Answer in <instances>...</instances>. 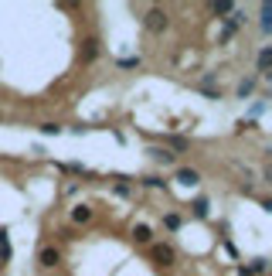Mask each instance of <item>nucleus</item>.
Segmentation results:
<instances>
[{"label":"nucleus","mask_w":272,"mask_h":276,"mask_svg":"<svg viewBox=\"0 0 272 276\" xmlns=\"http://www.w3.org/2000/svg\"><path fill=\"white\" fill-rule=\"evenodd\" d=\"M231 10H235V7H231L228 0H214V3H211V14H218V17H225V14H231Z\"/></svg>","instance_id":"obj_7"},{"label":"nucleus","mask_w":272,"mask_h":276,"mask_svg":"<svg viewBox=\"0 0 272 276\" xmlns=\"http://www.w3.org/2000/svg\"><path fill=\"white\" fill-rule=\"evenodd\" d=\"M194 215H198V218H207V201H204V198L194 201Z\"/></svg>","instance_id":"obj_13"},{"label":"nucleus","mask_w":272,"mask_h":276,"mask_svg":"<svg viewBox=\"0 0 272 276\" xmlns=\"http://www.w3.org/2000/svg\"><path fill=\"white\" fill-rule=\"evenodd\" d=\"M95 55H99V41L95 38H85L82 41V62H92Z\"/></svg>","instance_id":"obj_5"},{"label":"nucleus","mask_w":272,"mask_h":276,"mask_svg":"<svg viewBox=\"0 0 272 276\" xmlns=\"http://www.w3.org/2000/svg\"><path fill=\"white\" fill-rule=\"evenodd\" d=\"M163 225H167V228H181V215H167Z\"/></svg>","instance_id":"obj_15"},{"label":"nucleus","mask_w":272,"mask_h":276,"mask_svg":"<svg viewBox=\"0 0 272 276\" xmlns=\"http://www.w3.org/2000/svg\"><path fill=\"white\" fill-rule=\"evenodd\" d=\"M167 24H170V14H167L163 7H150V10H146V31L163 34V31H167Z\"/></svg>","instance_id":"obj_1"},{"label":"nucleus","mask_w":272,"mask_h":276,"mask_svg":"<svg viewBox=\"0 0 272 276\" xmlns=\"http://www.w3.org/2000/svg\"><path fill=\"white\" fill-rule=\"evenodd\" d=\"M0 256H3V259L10 256V246H7V235H3V232H0Z\"/></svg>","instance_id":"obj_17"},{"label":"nucleus","mask_w":272,"mask_h":276,"mask_svg":"<svg viewBox=\"0 0 272 276\" xmlns=\"http://www.w3.org/2000/svg\"><path fill=\"white\" fill-rule=\"evenodd\" d=\"M150 256H153L160 266H174V259H177V252H174L170 246H153V249H150Z\"/></svg>","instance_id":"obj_2"},{"label":"nucleus","mask_w":272,"mask_h":276,"mask_svg":"<svg viewBox=\"0 0 272 276\" xmlns=\"http://www.w3.org/2000/svg\"><path fill=\"white\" fill-rule=\"evenodd\" d=\"M150 157L160 160V164H174V160H177V153H170L167 147H150Z\"/></svg>","instance_id":"obj_6"},{"label":"nucleus","mask_w":272,"mask_h":276,"mask_svg":"<svg viewBox=\"0 0 272 276\" xmlns=\"http://www.w3.org/2000/svg\"><path fill=\"white\" fill-rule=\"evenodd\" d=\"M269 65H272V48H262L259 51V72H269Z\"/></svg>","instance_id":"obj_9"},{"label":"nucleus","mask_w":272,"mask_h":276,"mask_svg":"<svg viewBox=\"0 0 272 276\" xmlns=\"http://www.w3.org/2000/svg\"><path fill=\"white\" fill-rule=\"evenodd\" d=\"M41 133H48V137H58V133H62V126H58V123H45V126H41Z\"/></svg>","instance_id":"obj_14"},{"label":"nucleus","mask_w":272,"mask_h":276,"mask_svg":"<svg viewBox=\"0 0 272 276\" xmlns=\"http://www.w3.org/2000/svg\"><path fill=\"white\" fill-rule=\"evenodd\" d=\"M177 184H184V188H198V184H201V174H198L194 167H181V171H177Z\"/></svg>","instance_id":"obj_3"},{"label":"nucleus","mask_w":272,"mask_h":276,"mask_svg":"<svg viewBox=\"0 0 272 276\" xmlns=\"http://www.w3.org/2000/svg\"><path fill=\"white\" fill-rule=\"evenodd\" d=\"M262 24H266V27L272 24V7L269 3H262Z\"/></svg>","instance_id":"obj_16"},{"label":"nucleus","mask_w":272,"mask_h":276,"mask_svg":"<svg viewBox=\"0 0 272 276\" xmlns=\"http://www.w3.org/2000/svg\"><path fill=\"white\" fill-rule=\"evenodd\" d=\"M71 218H75V222H89V218H92V208H89V205H78L75 211H71Z\"/></svg>","instance_id":"obj_10"},{"label":"nucleus","mask_w":272,"mask_h":276,"mask_svg":"<svg viewBox=\"0 0 272 276\" xmlns=\"http://www.w3.org/2000/svg\"><path fill=\"white\" fill-rule=\"evenodd\" d=\"M38 263H41V266H48V270H51V266H58V263H62V252H58V249H55V246H45V249H41V252H38Z\"/></svg>","instance_id":"obj_4"},{"label":"nucleus","mask_w":272,"mask_h":276,"mask_svg":"<svg viewBox=\"0 0 272 276\" xmlns=\"http://www.w3.org/2000/svg\"><path fill=\"white\" fill-rule=\"evenodd\" d=\"M133 239H136V242H150V225H136Z\"/></svg>","instance_id":"obj_11"},{"label":"nucleus","mask_w":272,"mask_h":276,"mask_svg":"<svg viewBox=\"0 0 272 276\" xmlns=\"http://www.w3.org/2000/svg\"><path fill=\"white\" fill-rule=\"evenodd\" d=\"M167 143H170L174 150H187V147H191V143H187L184 137H167Z\"/></svg>","instance_id":"obj_12"},{"label":"nucleus","mask_w":272,"mask_h":276,"mask_svg":"<svg viewBox=\"0 0 272 276\" xmlns=\"http://www.w3.org/2000/svg\"><path fill=\"white\" fill-rule=\"evenodd\" d=\"M255 92V78H245V82H238V99H245V96H252Z\"/></svg>","instance_id":"obj_8"}]
</instances>
